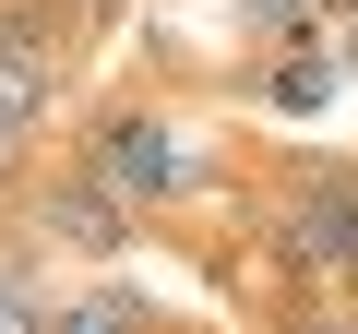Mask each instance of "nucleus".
<instances>
[{
    "label": "nucleus",
    "mask_w": 358,
    "mask_h": 334,
    "mask_svg": "<svg viewBox=\"0 0 358 334\" xmlns=\"http://www.w3.org/2000/svg\"><path fill=\"white\" fill-rule=\"evenodd\" d=\"M251 334H358V298H263Z\"/></svg>",
    "instance_id": "1a4fd4ad"
},
{
    "label": "nucleus",
    "mask_w": 358,
    "mask_h": 334,
    "mask_svg": "<svg viewBox=\"0 0 358 334\" xmlns=\"http://www.w3.org/2000/svg\"><path fill=\"white\" fill-rule=\"evenodd\" d=\"M13 251H36V263H84V275H108V263H131L143 251V215H120L84 167H36V191H24V227H13Z\"/></svg>",
    "instance_id": "20e7f679"
},
{
    "label": "nucleus",
    "mask_w": 358,
    "mask_h": 334,
    "mask_svg": "<svg viewBox=\"0 0 358 334\" xmlns=\"http://www.w3.org/2000/svg\"><path fill=\"white\" fill-rule=\"evenodd\" d=\"M48 155H60V167H84L120 215H143V239H179L203 203H239V180H251L227 143H203L192 119H179L167 96H143V84L84 96V108H72V131H60Z\"/></svg>",
    "instance_id": "f257e3e1"
},
{
    "label": "nucleus",
    "mask_w": 358,
    "mask_h": 334,
    "mask_svg": "<svg viewBox=\"0 0 358 334\" xmlns=\"http://www.w3.org/2000/svg\"><path fill=\"white\" fill-rule=\"evenodd\" d=\"M334 72H346V60H334V36H310V48H263L251 72L227 60V96H251V108H275V119H310V108L334 96Z\"/></svg>",
    "instance_id": "423d86ee"
},
{
    "label": "nucleus",
    "mask_w": 358,
    "mask_h": 334,
    "mask_svg": "<svg viewBox=\"0 0 358 334\" xmlns=\"http://www.w3.org/2000/svg\"><path fill=\"white\" fill-rule=\"evenodd\" d=\"M96 13H60V0H0V131L60 143L84 108V60H96Z\"/></svg>",
    "instance_id": "7ed1b4c3"
},
{
    "label": "nucleus",
    "mask_w": 358,
    "mask_h": 334,
    "mask_svg": "<svg viewBox=\"0 0 358 334\" xmlns=\"http://www.w3.org/2000/svg\"><path fill=\"white\" fill-rule=\"evenodd\" d=\"M48 334H203V322H179L155 286H131V275H72L60 286V310H48Z\"/></svg>",
    "instance_id": "39448f33"
},
{
    "label": "nucleus",
    "mask_w": 358,
    "mask_h": 334,
    "mask_svg": "<svg viewBox=\"0 0 358 334\" xmlns=\"http://www.w3.org/2000/svg\"><path fill=\"white\" fill-rule=\"evenodd\" d=\"M227 24H239V48H310V36H334V0H227Z\"/></svg>",
    "instance_id": "0eeeda50"
},
{
    "label": "nucleus",
    "mask_w": 358,
    "mask_h": 334,
    "mask_svg": "<svg viewBox=\"0 0 358 334\" xmlns=\"http://www.w3.org/2000/svg\"><path fill=\"white\" fill-rule=\"evenodd\" d=\"M36 167H48V143L0 131V251H13V227H24V191H36Z\"/></svg>",
    "instance_id": "9d476101"
},
{
    "label": "nucleus",
    "mask_w": 358,
    "mask_h": 334,
    "mask_svg": "<svg viewBox=\"0 0 358 334\" xmlns=\"http://www.w3.org/2000/svg\"><path fill=\"white\" fill-rule=\"evenodd\" d=\"M334 60H346V72H358V24H346V36H334Z\"/></svg>",
    "instance_id": "f8f14e48"
},
{
    "label": "nucleus",
    "mask_w": 358,
    "mask_h": 334,
    "mask_svg": "<svg viewBox=\"0 0 358 334\" xmlns=\"http://www.w3.org/2000/svg\"><path fill=\"white\" fill-rule=\"evenodd\" d=\"M48 310H60L48 263L36 251H0V334H48Z\"/></svg>",
    "instance_id": "6e6552de"
},
{
    "label": "nucleus",
    "mask_w": 358,
    "mask_h": 334,
    "mask_svg": "<svg viewBox=\"0 0 358 334\" xmlns=\"http://www.w3.org/2000/svg\"><path fill=\"white\" fill-rule=\"evenodd\" d=\"M60 13H96V24H120V13H131V0H60Z\"/></svg>",
    "instance_id": "9b49d317"
},
{
    "label": "nucleus",
    "mask_w": 358,
    "mask_h": 334,
    "mask_svg": "<svg viewBox=\"0 0 358 334\" xmlns=\"http://www.w3.org/2000/svg\"><path fill=\"white\" fill-rule=\"evenodd\" d=\"M239 215L275 298H358V155H263Z\"/></svg>",
    "instance_id": "f03ea898"
}]
</instances>
